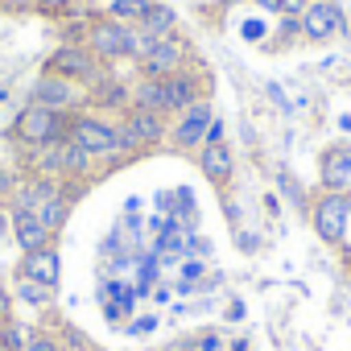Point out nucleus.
Listing matches in <instances>:
<instances>
[{
  "mask_svg": "<svg viewBox=\"0 0 351 351\" xmlns=\"http://www.w3.org/2000/svg\"><path fill=\"white\" fill-rule=\"evenodd\" d=\"M71 124H75V112H54V108H42V104H25L13 120V136L21 149H50V145H62L71 136Z\"/></svg>",
  "mask_w": 351,
  "mask_h": 351,
  "instance_id": "nucleus-1",
  "label": "nucleus"
},
{
  "mask_svg": "<svg viewBox=\"0 0 351 351\" xmlns=\"http://www.w3.org/2000/svg\"><path fill=\"white\" fill-rule=\"evenodd\" d=\"M83 42H87V50L104 62V66H112V62H124V58H141V50H145V42H141V34L132 29V25H120V21H112V17H91V21H83Z\"/></svg>",
  "mask_w": 351,
  "mask_h": 351,
  "instance_id": "nucleus-2",
  "label": "nucleus"
},
{
  "mask_svg": "<svg viewBox=\"0 0 351 351\" xmlns=\"http://www.w3.org/2000/svg\"><path fill=\"white\" fill-rule=\"evenodd\" d=\"M161 141H169V120L165 116L145 112V108H128L120 116V153H124V161L157 149Z\"/></svg>",
  "mask_w": 351,
  "mask_h": 351,
  "instance_id": "nucleus-3",
  "label": "nucleus"
},
{
  "mask_svg": "<svg viewBox=\"0 0 351 351\" xmlns=\"http://www.w3.org/2000/svg\"><path fill=\"white\" fill-rule=\"evenodd\" d=\"M46 75H58V79H71L75 87H95L108 71H104V62L87 50V42H62L50 58H46Z\"/></svg>",
  "mask_w": 351,
  "mask_h": 351,
  "instance_id": "nucleus-4",
  "label": "nucleus"
},
{
  "mask_svg": "<svg viewBox=\"0 0 351 351\" xmlns=\"http://www.w3.org/2000/svg\"><path fill=\"white\" fill-rule=\"evenodd\" d=\"M71 145H79L83 153H91L95 161H104V157H120L124 161V153H120V124H112V120H104V116H95V112H75V124H71V136H66Z\"/></svg>",
  "mask_w": 351,
  "mask_h": 351,
  "instance_id": "nucleus-5",
  "label": "nucleus"
},
{
  "mask_svg": "<svg viewBox=\"0 0 351 351\" xmlns=\"http://www.w3.org/2000/svg\"><path fill=\"white\" fill-rule=\"evenodd\" d=\"M347 223H351V195L343 191H322L314 203H310V228L318 232L322 244L339 248L347 240Z\"/></svg>",
  "mask_w": 351,
  "mask_h": 351,
  "instance_id": "nucleus-6",
  "label": "nucleus"
},
{
  "mask_svg": "<svg viewBox=\"0 0 351 351\" xmlns=\"http://www.w3.org/2000/svg\"><path fill=\"white\" fill-rule=\"evenodd\" d=\"M186 62H191V46L178 34H169V38L145 42V50L136 58V71H141V79H169V75L186 71Z\"/></svg>",
  "mask_w": 351,
  "mask_h": 351,
  "instance_id": "nucleus-7",
  "label": "nucleus"
},
{
  "mask_svg": "<svg viewBox=\"0 0 351 351\" xmlns=\"http://www.w3.org/2000/svg\"><path fill=\"white\" fill-rule=\"evenodd\" d=\"M211 124H215V108H211V99H203V104H195V108H186V112L173 116V124H169V145L182 149V153H199V149L207 145Z\"/></svg>",
  "mask_w": 351,
  "mask_h": 351,
  "instance_id": "nucleus-8",
  "label": "nucleus"
},
{
  "mask_svg": "<svg viewBox=\"0 0 351 351\" xmlns=\"http://www.w3.org/2000/svg\"><path fill=\"white\" fill-rule=\"evenodd\" d=\"M347 34V17H343V5L339 0H310L306 13H302V38L306 42H330Z\"/></svg>",
  "mask_w": 351,
  "mask_h": 351,
  "instance_id": "nucleus-9",
  "label": "nucleus"
},
{
  "mask_svg": "<svg viewBox=\"0 0 351 351\" xmlns=\"http://www.w3.org/2000/svg\"><path fill=\"white\" fill-rule=\"evenodd\" d=\"M165 83H169V108H173V116L195 108V104H203V99H211V75L203 66H195V71L186 66L178 75H169Z\"/></svg>",
  "mask_w": 351,
  "mask_h": 351,
  "instance_id": "nucleus-10",
  "label": "nucleus"
},
{
  "mask_svg": "<svg viewBox=\"0 0 351 351\" xmlns=\"http://www.w3.org/2000/svg\"><path fill=\"white\" fill-rule=\"evenodd\" d=\"M318 182H322V191L351 195V141H339V145L322 149V157H318Z\"/></svg>",
  "mask_w": 351,
  "mask_h": 351,
  "instance_id": "nucleus-11",
  "label": "nucleus"
},
{
  "mask_svg": "<svg viewBox=\"0 0 351 351\" xmlns=\"http://www.w3.org/2000/svg\"><path fill=\"white\" fill-rule=\"evenodd\" d=\"M29 104H42V108H54V112H79L83 104V87H75L71 79H58V75H42L29 91Z\"/></svg>",
  "mask_w": 351,
  "mask_h": 351,
  "instance_id": "nucleus-12",
  "label": "nucleus"
},
{
  "mask_svg": "<svg viewBox=\"0 0 351 351\" xmlns=\"http://www.w3.org/2000/svg\"><path fill=\"white\" fill-rule=\"evenodd\" d=\"M9 232H13V240H17V248H21V256L25 252H42V248H54V232L34 215V211H21V207H13L9 211Z\"/></svg>",
  "mask_w": 351,
  "mask_h": 351,
  "instance_id": "nucleus-13",
  "label": "nucleus"
},
{
  "mask_svg": "<svg viewBox=\"0 0 351 351\" xmlns=\"http://www.w3.org/2000/svg\"><path fill=\"white\" fill-rule=\"evenodd\" d=\"M199 173L211 186H232V173H236V157L228 149V141H207L199 149Z\"/></svg>",
  "mask_w": 351,
  "mask_h": 351,
  "instance_id": "nucleus-14",
  "label": "nucleus"
},
{
  "mask_svg": "<svg viewBox=\"0 0 351 351\" xmlns=\"http://www.w3.org/2000/svg\"><path fill=\"white\" fill-rule=\"evenodd\" d=\"M17 277H29V281H38V285L58 289V277H62V256H58V248L25 252V256H21V265H17Z\"/></svg>",
  "mask_w": 351,
  "mask_h": 351,
  "instance_id": "nucleus-15",
  "label": "nucleus"
},
{
  "mask_svg": "<svg viewBox=\"0 0 351 351\" xmlns=\"http://www.w3.org/2000/svg\"><path fill=\"white\" fill-rule=\"evenodd\" d=\"M132 108H145V112H157V116L173 120L169 83H165V79H136V87H132Z\"/></svg>",
  "mask_w": 351,
  "mask_h": 351,
  "instance_id": "nucleus-16",
  "label": "nucleus"
},
{
  "mask_svg": "<svg viewBox=\"0 0 351 351\" xmlns=\"http://www.w3.org/2000/svg\"><path fill=\"white\" fill-rule=\"evenodd\" d=\"M136 34H141V42H157V38L178 34V13H173L169 5H149V13L141 17Z\"/></svg>",
  "mask_w": 351,
  "mask_h": 351,
  "instance_id": "nucleus-17",
  "label": "nucleus"
},
{
  "mask_svg": "<svg viewBox=\"0 0 351 351\" xmlns=\"http://www.w3.org/2000/svg\"><path fill=\"white\" fill-rule=\"evenodd\" d=\"M91 99H95V108H116V112L124 108V112H128V108H132V87H124L116 75H104V79L91 87Z\"/></svg>",
  "mask_w": 351,
  "mask_h": 351,
  "instance_id": "nucleus-18",
  "label": "nucleus"
},
{
  "mask_svg": "<svg viewBox=\"0 0 351 351\" xmlns=\"http://www.w3.org/2000/svg\"><path fill=\"white\" fill-rule=\"evenodd\" d=\"M149 5L153 0H108V9H104V17H112V21H120V25H141V17L149 13Z\"/></svg>",
  "mask_w": 351,
  "mask_h": 351,
  "instance_id": "nucleus-19",
  "label": "nucleus"
},
{
  "mask_svg": "<svg viewBox=\"0 0 351 351\" xmlns=\"http://www.w3.org/2000/svg\"><path fill=\"white\" fill-rule=\"evenodd\" d=\"M17 298L29 302V306H38V310H46V306L54 302V289H50V285H38V281H29V277H17Z\"/></svg>",
  "mask_w": 351,
  "mask_h": 351,
  "instance_id": "nucleus-20",
  "label": "nucleus"
},
{
  "mask_svg": "<svg viewBox=\"0 0 351 351\" xmlns=\"http://www.w3.org/2000/svg\"><path fill=\"white\" fill-rule=\"evenodd\" d=\"M29 326H21L17 318H5V322H0V347H5V351H25V343H29Z\"/></svg>",
  "mask_w": 351,
  "mask_h": 351,
  "instance_id": "nucleus-21",
  "label": "nucleus"
},
{
  "mask_svg": "<svg viewBox=\"0 0 351 351\" xmlns=\"http://www.w3.org/2000/svg\"><path fill=\"white\" fill-rule=\"evenodd\" d=\"M25 351H66V343L54 330H34L29 343H25Z\"/></svg>",
  "mask_w": 351,
  "mask_h": 351,
  "instance_id": "nucleus-22",
  "label": "nucleus"
},
{
  "mask_svg": "<svg viewBox=\"0 0 351 351\" xmlns=\"http://www.w3.org/2000/svg\"><path fill=\"white\" fill-rule=\"evenodd\" d=\"M298 34H302V17H293V13H281V29H277V42H285V46H289Z\"/></svg>",
  "mask_w": 351,
  "mask_h": 351,
  "instance_id": "nucleus-23",
  "label": "nucleus"
},
{
  "mask_svg": "<svg viewBox=\"0 0 351 351\" xmlns=\"http://www.w3.org/2000/svg\"><path fill=\"white\" fill-rule=\"evenodd\" d=\"M17 186H21V173L0 165V199H13V195H17Z\"/></svg>",
  "mask_w": 351,
  "mask_h": 351,
  "instance_id": "nucleus-24",
  "label": "nucleus"
},
{
  "mask_svg": "<svg viewBox=\"0 0 351 351\" xmlns=\"http://www.w3.org/2000/svg\"><path fill=\"white\" fill-rule=\"evenodd\" d=\"M75 5V0H38V13H50V17H58V13H66Z\"/></svg>",
  "mask_w": 351,
  "mask_h": 351,
  "instance_id": "nucleus-25",
  "label": "nucleus"
},
{
  "mask_svg": "<svg viewBox=\"0 0 351 351\" xmlns=\"http://www.w3.org/2000/svg\"><path fill=\"white\" fill-rule=\"evenodd\" d=\"M256 9H265V13H273V17H281L285 13V0H252Z\"/></svg>",
  "mask_w": 351,
  "mask_h": 351,
  "instance_id": "nucleus-26",
  "label": "nucleus"
},
{
  "mask_svg": "<svg viewBox=\"0 0 351 351\" xmlns=\"http://www.w3.org/2000/svg\"><path fill=\"white\" fill-rule=\"evenodd\" d=\"M195 347H199V351H219L223 343H219V335H203V339H199Z\"/></svg>",
  "mask_w": 351,
  "mask_h": 351,
  "instance_id": "nucleus-27",
  "label": "nucleus"
},
{
  "mask_svg": "<svg viewBox=\"0 0 351 351\" xmlns=\"http://www.w3.org/2000/svg\"><path fill=\"white\" fill-rule=\"evenodd\" d=\"M306 5H310V0H285V13H293V17H302V13H306Z\"/></svg>",
  "mask_w": 351,
  "mask_h": 351,
  "instance_id": "nucleus-28",
  "label": "nucleus"
},
{
  "mask_svg": "<svg viewBox=\"0 0 351 351\" xmlns=\"http://www.w3.org/2000/svg\"><path fill=\"white\" fill-rule=\"evenodd\" d=\"M9 306H13V298H9L5 285H0V318H9Z\"/></svg>",
  "mask_w": 351,
  "mask_h": 351,
  "instance_id": "nucleus-29",
  "label": "nucleus"
},
{
  "mask_svg": "<svg viewBox=\"0 0 351 351\" xmlns=\"http://www.w3.org/2000/svg\"><path fill=\"white\" fill-rule=\"evenodd\" d=\"M9 9H17V13H25V9H38V0H9Z\"/></svg>",
  "mask_w": 351,
  "mask_h": 351,
  "instance_id": "nucleus-30",
  "label": "nucleus"
},
{
  "mask_svg": "<svg viewBox=\"0 0 351 351\" xmlns=\"http://www.w3.org/2000/svg\"><path fill=\"white\" fill-rule=\"evenodd\" d=\"M66 351H95V347H91V343H83L79 335H71V347H66Z\"/></svg>",
  "mask_w": 351,
  "mask_h": 351,
  "instance_id": "nucleus-31",
  "label": "nucleus"
},
{
  "mask_svg": "<svg viewBox=\"0 0 351 351\" xmlns=\"http://www.w3.org/2000/svg\"><path fill=\"white\" fill-rule=\"evenodd\" d=\"M5 228H9V219H5V215H0V236H5Z\"/></svg>",
  "mask_w": 351,
  "mask_h": 351,
  "instance_id": "nucleus-32",
  "label": "nucleus"
},
{
  "mask_svg": "<svg viewBox=\"0 0 351 351\" xmlns=\"http://www.w3.org/2000/svg\"><path fill=\"white\" fill-rule=\"evenodd\" d=\"M186 351H199V347H186Z\"/></svg>",
  "mask_w": 351,
  "mask_h": 351,
  "instance_id": "nucleus-33",
  "label": "nucleus"
}]
</instances>
